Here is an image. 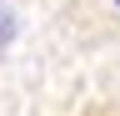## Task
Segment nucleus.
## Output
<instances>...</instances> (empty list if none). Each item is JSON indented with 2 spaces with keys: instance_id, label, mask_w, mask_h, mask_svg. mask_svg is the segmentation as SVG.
<instances>
[{
  "instance_id": "1",
  "label": "nucleus",
  "mask_w": 120,
  "mask_h": 116,
  "mask_svg": "<svg viewBox=\"0 0 120 116\" xmlns=\"http://www.w3.org/2000/svg\"><path fill=\"white\" fill-rule=\"evenodd\" d=\"M115 5H120V0H115Z\"/></svg>"
}]
</instances>
